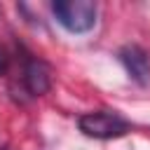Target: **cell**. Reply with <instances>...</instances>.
<instances>
[{"label": "cell", "mask_w": 150, "mask_h": 150, "mask_svg": "<svg viewBox=\"0 0 150 150\" xmlns=\"http://www.w3.org/2000/svg\"><path fill=\"white\" fill-rule=\"evenodd\" d=\"M77 127L84 136L98 138V141L120 138L131 131V122L122 117L117 110H89L77 117Z\"/></svg>", "instance_id": "cell-1"}, {"label": "cell", "mask_w": 150, "mask_h": 150, "mask_svg": "<svg viewBox=\"0 0 150 150\" xmlns=\"http://www.w3.org/2000/svg\"><path fill=\"white\" fill-rule=\"evenodd\" d=\"M52 14L68 33L82 35L96 26L98 7L91 0H56L52 2Z\"/></svg>", "instance_id": "cell-2"}, {"label": "cell", "mask_w": 150, "mask_h": 150, "mask_svg": "<svg viewBox=\"0 0 150 150\" xmlns=\"http://www.w3.org/2000/svg\"><path fill=\"white\" fill-rule=\"evenodd\" d=\"M120 63L124 66V70L129 73V77L138 84H148L150 82V56L143 47L138 45H124L117 52Z\"/></svg>", "instance_id": "cell-3"}, {"label": "cell", "mask_w": 150, "mask_h": 150, "mask_svg": "<svg viewBox=\"0 0 150 150\" xmlns=\"http://www.w3.org/2000/svg\"><path fill=\"white\" fill-rule=\"evenodd\" d=\"M52 87V68L38 59V56H28L23 61V89L30 96H42L47 94Z\"/></svg>", "instance_id": "cell-4"}, {"label": "cell", "mask_w": 150, "mask_h": 150, "mask_svg": "<svg viewBox=\"0 0 150 150\" xmlns=\"http://www.w3.org/2000/svg\"><path fill=\"white\" fill-rule=\"evenodd\" d=\"M7 66H9V56H7V52H5V47L0 45V75L7 70Z\"/></svg>", "instance_id": "cell-5"}, {"label": "cell", "mask_w": 150, "mask_h": 150, "mask_svg": "<svg viewBox=\"0 0 150 150\" xmlns=\"http://www.w3.org/2000/svg\"><path fill=\"white\" fill-rule=\"evenodd\" d=\"M0 150H2V148H0Z\"/></svg>", "instance_id": "cell-6"}]
</instances>
